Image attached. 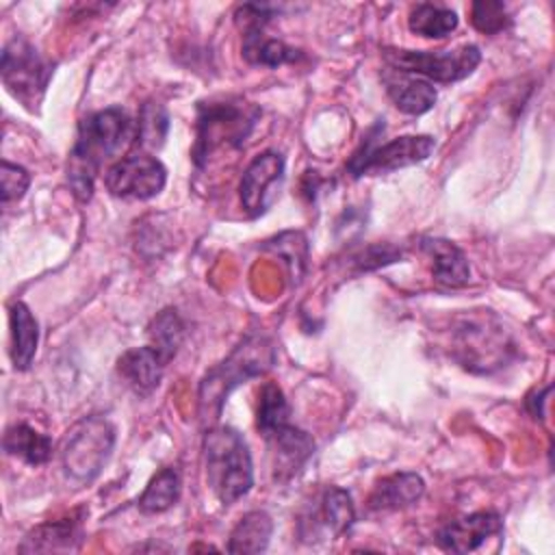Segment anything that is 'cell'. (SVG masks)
<instances>
[{
  "mask_svg": "<svg viewBox=\"0 0 555 555\" xmlns=\"http://www.w3.org/2000/svg\"><path fill=\"white\" fill-rule=\"evenodd\" d=\"M130 141H137V124L117 106L89 113L80 119L67 163V180L78 199L87 202L91 197L102 163L119 154Z\"/></svg>",
  "mask_w": 555,
  "mask_h": 555,
  "instance_id": "obj_1",
  "label": "cell"
},
{
  "mask_svg": "<svg viewBox=\"0 0 555 555\" xmlns=\"http://www.w3.org/2000/svg\"><path fill=\"white\" fill-rule=\"evenodd\" d=\"M275 362V347L262 334L243 338L234 351L215 369H210L199 384V414L202 421H215L232 388L262 375Z\"/></svg>",
  "mask_w": 555,
  "mask_h": 555,
  "instance_id": "obj_2",
  "label": "cell"
},
{
  "mask_svg": "<svg viewBox=\"0 0 555 555\" xmlns=\"http://www.w3.org/2000/svg\"><path fill=\"white\" fill-rule=\"evenodd\" d=\"M206 481L221 505L245 496L254 483V466L245 438L232 427H212L204 436Z\"/></svg>",
  "mask_w": 555,
  "mask_h": 555,
  "instance_id": "obj_3",
  "label": "cell"
},
{
  "mask_svg": "<svg viewBox=\"0 0 555 555\" xmlns=\"http://www.w3.org/2000/svg\"><path fill=\"white\" fill-rule=\"evenodd\" d=\"M115 447V429L104 416H87L78 421L65 436L61 449V464L78 486L91 483L108 462Z\"/></svg>",
  "mask_w": 555,
  "mask_h": 555,
  "instance_id": "obj_4",
  "label": "cell"
},
{
  "mask_svg": "<svg viewBox=\"0 0 555 555\" xmlns=\"http://www.w3.org/2000/svg\"><path fill=\"white\" fill-rule=\"evenodd\" d=\"M258 117L256 106L245 102H208L199 106L197 143L193 158L202 167L219 147H238Z\"/></svg>",
  "mask_w": 555,
  "mask_h": 555,
  "instance_id": "obj_5",
  "label": "cell"
},
{
  "mask_svg": "<svg viewBox=\"0 0 555 555\" xmlns=\"http://www.w3.org/2000/svg\"><path fill=\"white\" fill-rule=\"evenodd\" d=\"M390 69L412 74L434 82H457L475 72L481 61L477 46L466 43L455 50H397L384 48L382 52Z\"/></svg>",
  "mask_w": 555,
  "mask_h": 555,
  "instance_id": "obj_6",
  "label": "cell"
},
{
  "mask_svg": "<svg viewBox=\"0 0 555 555\" xmlns=\"http://www.w3.org/2000/svg\"><path fill=\"white\" fill-rule=\"evenodd\" d=\"M52 76V63L46 61L35 46L22 37H13L2 50V82L7 91L20 100L26 108L35 111L41 102L48 80Z\"/></svg>",
  "mask_w": 555,
  "mask_h": 555,
  "instance_id": "obj_7",
  "label": "cell"
},
{
  "mask_svg": "<svg viewBox=\"0 0 555 555\" xmlns=\"http://www.w3.org/2000/svg\"><path fill=\"white\" fill-rule=\"evenodd\" d=\"M377 130H379V126H375V130L364 139L362 147L347 163V171L353 178H360L364 173H388V171L421 163L436 147V141L427 134L397 137V139L379 145L375 139Z\"/></svg>",
  "mask_w": 555,
  "mask_h": 555,
  "instance_id": "obj_8",
  "label": "cell"
},
{
  "mask_svg": "<svg viewBox=\"0 0 555 555\" xmlns=\"http://www.w3.org/2000/svg\"><path fill=\"white\" fill-rule=\"evenodd\" d=\"M167 182V169L150 154H132L108 167L104 173V186L115 197L150 199L163 191Z\"/></svg>",
  "mask_w": 555,
  "mask_h": 555,
  "instance_id": "obj_9",
  "label": "cell"
},
{
  "mask_svg": "<svg viewBox=\"0 0 555 555\" xmlns=\"http://www.w3.org/2000/svg\"><path fill=\"white\" fill-rule=\"evenodd\" d=\"M282 178H284V158L280 154L264 152L256 156L247 165L241 178L238 193H241L243 208L251 217L262 215L271 206Z\"/></svg>",
  "mask_w": 555,
  "mask_h": 555,
  "instance_id": "obj_10",
  "label": "cell"
},
{
  "mask_svg": "<svg viewBox=\"0 0 555 555\" xmlns=\"http://www.w3.org/2000/svg\"><path fill=\"white\" fill-rule=\"evenodd\" d=\"M503 531V520L494 512H475L462 518H455L440 527L436 542L451 553H470L479 548L488 538Z\"/></svg>",
  "mask_w": 555,
  "mask_h": 555,
  "instance_id": "obj_11",
  "label": "cell"
},
{
  "mask_svg": "<svg viewBox=\"0 0 555 555\" xmlns=\"http://www.w3.org/2000/svg\"><path fill=\"white\" fill-rule=\"evenodd\" d=\"M356 520V509L351 503L349 492L340 488H327L319 505L310 509V514L301 520L299 529L301 535L306 538H317L319 533H330V535H343L351 529Z\"/></svg>",
  "mask_w": 555,
  "mask_h": 555,
  "instance_id": "obj_12",
  "label": "cell"
},
{
  "mask_svg": "<svg viewBox=\"0 0 555 555\" xmlns=\"http://www.w3.org/2000/svg\"><path fill=\"white\" fill-rule=\"evenodd\" d=\"M264 440L269 442L273 455V470L280 479L293 477L304 466V462L314 453V440L291 423L282 425Z\"/></svg>",
  "mask_w": 555,
  "mask_h": 555,
  "instance_id": "obj_13",
  "label": "cell"
},
{
  "mask_svg": "<svg viewBox=\"0 0 555 555\" xmlns=\"http://www.w3.org/2000/svg\"><path fill=\"white\" fill-rule=\"evenodd\" d=\"M386 93L395 102V106L408 115H423L436 104V89L429 80L390 69L384 74Z\"/></svg>",
  "mask_w": 555,
  "mask_h": 555,
  "instance_id": "obj_14",
  "label": "cell"
},
{
  "mask_svg": "<svg viewBox=\"0 0 555 555\" xmlns=\"http://www.w3.org/2000/svg\"><path fill=\"white\" fill-rule=\"evenodd\" d=\"M163 369L165 360L150 345L130 349L117 360V371L121 379L141 397H147L158 388Z\"/></svg>",
  "mask_w": 555,
  "mask_h": 555,
  "instance_id": "obj_15",
  "label": "cell"
},
{
  "mask_svg": "<svg viewBox=\"0 0 555 555\" xmlns=\"http://www.w3.org/2000/svg\"><path fill=\"white\" fill-rule=\"evenodd\" d=\"M425 492V481L416 473H395L379 479L366 499L369 509L386 512L416 503Z\"/></svg>",
  "mask_w": 555,
  "mask_h": 555,
  "instance_id": "obj_16",
  "label": "cell"
},
{
  "mask_svg": "<svg viewBox=\"0 0 555 555\" xmlns=\"http://www.w3.org/2000/svg\"><path fill=\"white\" fill-rule=\"evenodd\" d=\"M82 540L80 518L67 516L61 520H50L35 527L22 542V553H54V551H74Z\"/></svg>",
  "mask_w": 555,
  "mask_h": 555,
  "instance_id": "obj_17",
  "label": "cell"
},
{
  "mask_svg": "<svg viewBox=\"0 0 555 555\" xmlns=\"http://www.w3.org/2000/svg\"><path fill=\"white\" fill-rule=\"evenodd\" d=\"M421 247L431 258V273L438 284L457 288L468 282L470 278L468 260L455 243L444 238H423Z\"/></svg>",
  "mask_w": 555,
  "mask_h": 555,
  "instance_id": "obj_18",
  "label": "cell"
},
{
  "mask_svg": "<svg viewBox=\"0 0 555 555\" xmlns=\"http://www.w3.org/2000/svg\"><path fill=\"white\" fill-rule=\"evenodd\" d=\"M11 323V360L17 371H26L33 364L37 343H39V325L26 304L15 301L9 308Z\"/></svg>",
  "mask_w": 555,
  "mask_h": 555,
  "instance_id": "obj_19",
  "label": "cell"
},
{
  "mask_svg": "<svg viewBox=\"0 0 555 555\" xmlns=\"http://www.w3.org/2000/svg\"><path fill=\"white\" fill-rule=\"evenodd\" d=\"M243 56L254 65L280 67L284 63H295L301 59V52L286 46L280 39L264 37V28L243 30Z\"/></svg>",
  "mask_w": 555,
  "mask_h": 555,
  "instance_id": "obj_20",
  "label": "cell"
},
{
  "mask_svg": "<svg viewBox=\"0 0 555 555\" xmlns=\"http://www.w3.org/2000/svg\"><path fill=\"white\" fill-rule=\"evenodd\" d=\"M2 447L9 455H15L33 466L48 462L52 455V440L26 423H15L7 427Z\"/></svg>",
  "mask_w": 555,
  "mask_h": 555,
  "instance_id": "obj_21",
  "label": "cell"
},
{
  "mask_svg": "<svg viewBox=\"0 0 555 555\" xmlns=\"http://www.w3.org/2000/svg\"><path fill=\"white\" fill-rule=\"evenodd\" d=\"M273 533V522L267 512H247L230 533V553H262Z\"/></svg>",
  "mask_w": 555,
  "mask_h": 555,
  "instance_id": "obj_22",
  "label": "cell"
},
{
  "mask_svg": "<svg viewBox=\"0 0 555 555\" xmlns=\"http://www.w3.org/2000/svg\"><path fill=\"white\" fill-rule=\"evenodd\" d=\"M180 488H182V479H180L178 468L167 466L150 479V483L143 490V494L139 496L137 505L143 514H160V512L169 509L180 499Z\"/></svg>",
  "mask_w": 555,
  "mask_h": 555,
  "instance_id": "obj_23",
  "label": "cell"
},
{
  "mask_svg": "<svg viewBox=\"0 0 555 555\" xmlns=\"http://www.w3.org/2000/svg\"><path fill=\"white\" fill-rule=\"evenodd\" d=\"M408 26L414 35H421L427 39H442L457 28V15L447 7L423 2L412 7L408 15Z\"/></svg>",
  "mask_w": 555,
  "mask_h": 555,
  "instance_id": "obj_24",
  "label": "cell"
},
{
  "mask_svg": "<svg viewBox=\"0 0 555 555\" xmlns=\"http://www.w3.org/2000/svg\"><path fill=\"white\" fill-rule=\"evenodd\" d=\"M147 336H150V347H154L156 353L167 364L178 353L184 340V323L173 308H167L152 319V323L147 325Z\"/></svg>",
  "mask_w": 555,
  "mask_h": 555,
  "instance_id": "obj_25",
  "label": "cell"
},
{
  "mask_svg": "<svg viewBox=\"0 0 555 555\" xmlns=\"http://www.w3.org/2000/svg\"><path fill=\"white\" fill-rule=\"evenodd\" d=\"M286 423H291V408L286 403V397L278 384L267 382L258 395V410H256L258 431L267 438L269 434H273Z\"/></svg>",
  "mask_w": 555,
  "mask_h": 555,
  "instance_id": "obj_26",
  "label": "cell"
},
{
  "mask_svg": "<svg viewBox=\"0 0 555 555\" xmlns=\"http://www.w3.org/2000/svg\"><path fill=\"white\" fill-rule=\"evenodd\" d=\"M169 128V117L160 104L147 102L143 104L137 121V143L147 150L160 147Z\"/></svg>",
  "mask_w": 555,
  "mask_h": 555,
  "instance_id": "obj_27",
  "label": "cell"
},
{
  "mask_svg": "<svg viewBox=\"0 0 555 555\" xmlns=\"http://www.w3.org/2000/svg\"><path fill=\"white\" fill-rule=\"evenodd\" d=\"M470 22L479 33L494 35L509 26V15L503 2H473L470 4Z\"/></svg>",
  "mask_w": 555,
  "mask_h": 555,
  "instance_id": "obj_28",
  "label": "cell"
},
{
  "mask_svg": "<svg viewBox=\"0 0 555 555\" xmlns=\"http://www.w3.org/2000/svg\"><path fill=\"white\" fill-rule=\"evenodd\" d=\"M2 204L7 206L13 199H20L30 182V176L24 167L13 165L9 160H2Z\"/></svg>",
  "mask_w": 555,
  "mask_h": 555,
  "instance_id": "obj_29",
  "label": "cell"
}]
</instances>
